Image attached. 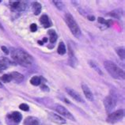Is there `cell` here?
<instances>
[{"mask_svg": "<svg viewBox=\"0 0 125 125\" xmlns=\"http://www.w3.org/2000/svg\"><path fill=\"white\" fill-rule=\"evenodd\" d=\"M11 56L15 62H17L20 65L25 66V67L30 66L33 62V59L31 55L22 49H13L11 51Z\"/></svg>", "mask_w": 125, "mask_h": 125, "instance_id": "6da1fadb", "label": "cell"}, {"mask_svg": "<svg viewBox=\"0 0 125 125\" xmlns=\"http://www.w3.org/2000/svg\"><path fill=\"white\" fill-rule=\"evenodd\" d=\"M104 66L106 71L108 72V74L113 78H116V79L124 80V72L123 70H121L116 64H115L112 61H105L104 62Z\"/></svg>", "mask_w": 125, "mask_h": 125, "instance_id": "7a4b0ae2", "label": "cell"}, {"mask_svg": "<svg viewBox=\"0 0 125 125\" xmlns=\"http://www.w3.org/2000/svg\"><path fill=\"white\" fill-rule=\"evenodd\" d=\"M64 19L69 29H71V32L73 33V35L76 37H79L81 35V30H80L79 26L77 24L76 21H75L74 18H73V16L71 14H69V13H67V14H65Z\"/></svg>", "mask_w": 125, "mask_h": 125, "instance_id": "3957f363", "label": "cell"}, {"mask_svg": "<svg viewBox=\"0 0 125 125\" xmlns=\"http://www.w3.org/2000/svg\"><path fill=\"white\" fill-rule=\"evenodd\" d=\"M104 108H105V110L108 113H112L113 110L115 107H116V99L113 97L109 95V96H107L106 97L104 98Z\"/></svg>", "mask_w": 125, "mask_h": 125, "instance_id": "277c9868", "label": "cell"}, {"mask_svg": "<svg viewBox=\"0 0 125 125\" xmlns=\"http://www.w3.org/2000/svg\"><path fill=\"white\" fill-rule=\"evenodd\" d=\"M124 116V110H117L114 113H111L109 116H108L107 121L108 123L114 124L116 122H118L120 120H122V118Z\"/></svg>", "mask_w": 125, "mask_h": 125, "instance_id": "5b68a950", "label": "cell"}, {"mask_svg": "<svg viewBox=\"0 0 125 125\" xmlns=\"http://www.w3.org/2000/svg\"><path fill=\"white\" fill-rule=\"evenodd\" d=\"M54 108H55V111L58 112L59 113H60V115H62V116H63L64 117L67 118V119H70L71 120H74V121L75 120L73 115H72L65 107L62 106V105H60V104H56L54 107Z\"/></svg>", "mask_w": 125, "mask_h": 125, "instance_id": "8992f818", "label": "cell"}, {"mask_svg": "<svg viewBox=\"0 0 125 125\" xmlns=\"http://www.w3.org/2000/svg\"><path fill=\"white\" fill-rule=\"evenodd\" d=\"M10 6L13 10L23 11L26 8V3L23 1H10Z\"/></svg>", "mask_w": 125, "mask_h": 125, "instance_id": "52a82bcc", "label": "cell"}, {"mask_svg": "<svg viewBox=\"0 0 125 125\" xmlns=\"http://www.w3.org/2000/svg\"><path fill=\"white\" fill-rule=\"evenodd\" d=\"M48 118H49V120L52 121V122L58 124H63L66 123V120L63 119V118H62L61 116H58V115L55 114L53 113H48Z\"/></svg>", "mask_w": 125, "mask_h": 125, "instance_id": "ba28073f", "label": "cell"}, {"mask_svg": "<svg viewBox=\"0 0 125 125\" xmlns=\"http://www.w3.org/2000/svg\"><path fill=\"white\" fill-rule=\"evenodd\" d=\"M66 91H67V93L70 95V96L73 98V99H74L75 101H78V102H84V101L83 100V98H82V97L80 96V94H78L76 91H74L73 89H71V88H68L67 87L66 88Z\"/></svg>", "mask_w": 125, "mask_h": 125, "instance_id": "9c48e42d", "label": "cell"}, {"mask_svg": "<svg viewBox=\"0 0 125 125\" xmlns=\"http://www.w3.org/2000/svg\"><path fill=\"white\" fill-rule=\"evenodd\" d=\"M82 89L83 90V93L85 94V97L87 98V100L89 101H94V95L92 94L91 90H90V88L87 86V85H85V83L82 84Z\"/></svg>", "mask_w": 125, "mask_h": 125, "instance_id": "30bf717a", "label": "cell"}, {"mask_svg": "<svg viewBox=\"0 0 125 125\" xmlns=\"http://www.w3.org/2000/svg\"><path fill=\"white\" fill-rule=\"evenodd\" d=\"M10 77H11V81L13 80L16 83H20L24 80V76H23L21 74L18 73V72L14 71L10 74Z\"/></svg>", "mask_w": 125, "mask_h": 125, "instance_id": "8fae6325", "label": "cell"}, {"mask_svg": "<svg viewBox=\"0 0 125 125\" xmlns=\"http://www.w3.org/2000/svg\"><path fill=\"white\" fill-rule=\"evenodd\" d=\"M40 122L36 117L29 116L24 121V125H39Z\"/></svg>", "mask_w": 125, "mask_h": 125, "instance_id": "7c38bea8", "label": "cell"}, {"mask_svg": "<svg viewBox=\"0 0 125 125\" xmlns=\"http://www.w3.org/2000/svg\"><path fill=\"white\" fill-rule=\"evenodd\" d=\"M9 116L10 117V119L16 124H18L20 122L22 118L21 114L20 113H18V112H14L11 115H9Z\"/></svg>", "mask_w": 125, "mask_h": 125, "instance_id": "4fadbf2b", "label": "cell"}, {"mask_svg": "<svg viewBox=\"0 0 125 125\" xmlns=\"http://www.w3.org/2000/svg\"><path fill=\"white\" fill-rule=\"evenodd\" d=\"M40 21L42 25H44V27H49V26H51L52 25V22L49 21V19H48V17L47 15H42L41 18H40Z\"/></svg>", "mask_w": 125, "mask_h": 125, "instance_id": "5bb4252c", "label": "cell"}, {"mask_svg": "<svg viewBox=\"0 0 125 125\" xmlns=\"http://www.w3.org/2000/svg\"><path fill=\"white\" fill-rule=\"evenodd\" d=\"M48 34L50 36V42L51 43H55L56 41L57 38H58V36L57 33L55 32V31L54 29H49L48 31Z\"/></svg>", "mask_w": 125, "mask_h": 125, "instance_id": "9a60e30c", "label": "cell"}, {"mask_svg": "<svg viewBox=\"0 0 125 125\" xmlns=\"http://www.w3.org/2000/svg\"><path fill=\"white\" fill-rule=\"evenodd\" d=\"M41 3H39L37 2H35L32 3V9H33L34 14L35 15H39V14L41 12Z\"/></svg>", "mask_w": 125, "mask_h": 125, "instance_id": "2e32d148", "label": "cell"}, {"mask_svg": "<svg viewBox=\"0 0 125 125\" xmlns=\"http://www.w3.org/2000/svg\"><path fill=\"white\" fill-rule=\"evenodd\" d=\"M57 52H58V53L60 55H64L66 53V46H65L64 43L62 41H61L60 43V44H59Z\"/></svg>", "mask_w": 125, "mask_h": 125, "instance_id": "e0dca14e", "label": "cell"}, {"mask_svg": "<svg viewBox=\"0 0 125 125\" xmlns=\"http://www.w3.org/2000/svg\"><path fill=\"white\" fill-rule=\"evenodd\" d=\"M41 83V78L38 76H33L30 79V83L33 85H39Z\"/></svg>", "mask_w": 125, "mask_h": 125, "instance_id": "ac0fdd59", "label": "cell"}, {"mask_svg": "<svg viewBox=\"0 0 125 125\" xmlns=\"http://www.w3.org/2000/svg\"><path fill=\"white\" fill-rule=\"evenodd\" d=\"M89 63H90V64L91 65V67H93V68L94 69V70L96 71L97 72V73L99 74H101H101H103V73H102V71H101L100 67H98V66L97 65V63H95V62H93V61H90V62H89Z\"/></svg>", "mask_w": 125, "mask_h": 125, "instance_id": "d6986e66", "label": "cell"}, {"mask_svg": "<svg viewBox=\"0 0 125 125\" xmlns=\"http://www.w3.org/2000/svg\"><path fill=\"white\" fill-rule=\"evenodd\" d=\"M116 52L119 57L122 60H124V58H125V52H124V48H118L116 49Z\"/></svg>", "mask_w": 125, "mask_h": 125, "instance_id": "ffe728a7", "label": "cell"}, {"mask_svg": "<svg viewBox=\"0 0 125 125\" xmlns=\"http://www.w3.org/2000/svg\"><path fill=\"white\" fill-rule=\"evenodd\" d=\"M1 81L2 83H10V82L11 81V77L10 74H3L2 76L1 77Z\"/></svg>", "mask_w": 125, "mask_h": 125, "instance_id": "44dd1931", "label": "cell"}, {"mask_svg": "<svg viewBox=\"0 0 125 125\" xmlns=\"http://www.w3.org/2000/svg\"><path fill=\"white\" fill-rule=\"evenodd\" d=\"M52 2L54 3V5L56 6V7L60 10H63L64 5L61 1H55V0H54V1H52Z\"/></svg>", "mask_w": 125, "mask_h": 125, "instance_id": "7402d4cb", "label": "cell"}, {"mask_svg": "<svg viewBox=\"0 0 125 125\" xmlns=\"http://www.w3.org/2000/svg\"><path fill=\"white\" fill-rule=\"evenodd\" d=\"M19 108H20V109H21L23 111H28L29 109V105L26 104H21L19 105Z\"/></svg>", "mask_w": 125, "mask_h": 125, "instance_id": "603a6c76", "label": "cell"}, {"mask_svg": "<svg viewBox=\"0 0 125 125\" xmlns=\"http://www.w3.org/2000/svg\"><path fill=\"white\" fill-rule=\"evenodd\" d=\"M109 14L112 15V16H113V17H114V18H120V14H118V13H117V10H114V11H113L112 13H110Z\"/></svg>", "mask_w": 125, "mask_h": 125, "instance_id": "cb8c5ba5", "label": "cell"}, {"mask_svg": "<svg viewBox=\"0 0 125 125\" xmlns=\"http://www.w3.org/2000/svg\"><path fill=\"white\" fill-rule=\"evenodd\" d=\"M30 29H31L32 32H36V31H37V25L36 24H32L30 25Z\"/></svg>", "mask_w": 125, "mask_h": 125, "instance_id": "d4e9b609", "label": "cell"}, {"mask_svg": "<svg viewBox=\"0 0 125 125\" xmlns=\"http://www.w3.org/2000/svg\"><path fill=\"white\" fill-rule=\"evenodd\" d=\"M41 90L43 91H46V92H48L49 91V88L47 86V85H41Z\"/></svg>", "mask_w": 125, "mask_h": 125, "instance_id": "484cf974", "label": "cell"}, {"mask_svg": "<svg viewBox=\"0 0 125 125\" xmlns=\"http://www.w3.org/2000/svg\"><path fill=\"white\" fill-rule=\"evenodd\" d=\"M1 48H2V50L3 51V52H4L5 54L8 55V53H9V50L7 49V48H6L5 46H2Z\"/></svg>", "mask_w": 125, "mask_h": 125, "instance_id": "4316f807", "label": "cell"}, {"mask_svg": "<svg viewBox=\"0 0 125 125\" xmlns=\"http://www.w3.org/2000/svg\"><path fill=\"white\" fill-rule=\"evenodd\" d=\"M6 67H5L4 65H2V64L0 63V72L3 71L4 70H6Z\"/></svg>", "mask_w": 125, "mask_h": 125, "instance_id": "83f0119b", "label": "cell"}, {"mask_svg": "<svg viewBox=\"0 0 125 125\" xmlns=\"http://www.w3.org/2000/svg\"><path fill=\"white\" fill-rule=\"evenodd\" d=\"M88 19L90 21H94L95 20V18L94 17V16H88Z\"/></svg>", "mask_w": 125, "mask_h": 125, "instance_id": "f1b7e54d", "label": "cell"}, {"mask_svg": "<svg viewBox=\"0 0 125 125\" xmlns=\"http://www.w3.org/2000/svg\"><path fill=\"white\" fill-rule=\"evenodd\" d=\"M48 41V38L47 37H44L43 38V41L42 42H47Z\"/></svg>", "mask_w": 125, "mask_h": 125, "instance_id": "f546056e", "label": "cell"}, {"mask_svg": "<svg viewBox=\"0 0 125 125\" xmlns=\"http://www.w3.org/2000/svg\"><path fill=\"white\" fill-rule=\"evenodd\" d=\"M38 44H40L41 45H42V44H43V42L41 41H38Z\"/></svg>", "mask_w": 125, "mask_h": 125, "instance_id": "4dcf8cb0", "label": "cell"}, {"mask_svg": "<svg viewBox=\"0 0 125 125\" xmlns=\"http://www.w3.org/2000/svg\"><path fill=\"white\" fill-rule=\"evenodd\" d=\"M0 29H2V30H3V29H3V27H2V25H1V23H0Z\"/></svg>", "mask_w": 125, "mask_h": 125, "instance_id": "1f68e13d", "label": "cell"}, {"mask_svg": "<svg viewBox=\"0 0 125 125\" xmlns=\"http://www.w3.org/2000/svg\"><path fill=\"white\" fill-rule=\"evenodd\" d=\"M2 83H1V82H0V87H2Z\"/></svg>", "mask_w": 125, "mask_h": 125, "instance_id": "d6a6232c", "label": "cell"}, {"mask_svg": "<svg viewBox=\"0 0 125 125\" xmlns=\"http://www.w3.org/2000/svg\"><path fill=\"white\" fill-rule=\"evenodd\" d=\"M0 2H1V1H0Z\"/></svg>", "mask_w": 125, "mask_h": 125, "instance_id": "836d02e7", "label": "cell"}]
</instances>
